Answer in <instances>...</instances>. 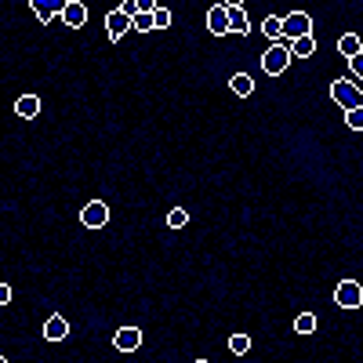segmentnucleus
Returning a JSON list of instances; mask_svg holds the SVG:
<instances>
[{"label": "nucleus", "mask_w": 363, "mask_h": 363, "mask_svg": "<svg viewBox=\"0 0 363 363\" xmlns=\"http://www.w3.org/2000/svg\"><path fill=\"white\" fill-rule=\"evenodd\" d=\"M113 193H116V189H113ZM113 193H109V196H113ZM109 196H91V200L80 207L77 222H80L84 229H91V233L106 229V225L113 222V207H109Z\"/></svg>", "instance_id": "f257e3e1"}, {"label": "nucleus", "mask_w": 363, "mask_h": 363, "mask_svg": "<svg viewBox=\"0 0 363 363\" xmlns=\"http://www.w3.org/2000/svg\"><path fill=\"white\" fill-rule=\"evenodd\" d=\"M291 51H287V40H277V44H269L265 51H262V58H258V69L269 77V80H277V77H284L287 69H291Z\"/></svg>", "instance_id": "f03ea898"}, {"label": "nucleus", "mask_w": 363, "mask_h": 363, "mask_svg": "<svg viewBox=\"0 0 363 363\" xmlns=\"http://www.w3.org/2000/svg\"><path fill=\"white\" fill-rule=\"evenodd\" d=\"M330 306L335 309H342V313H356V309H363V284L359 280H338L335 284V291H330Z\"/></svg>", "instance_id": "7ed1b4c3"}, {"label": "nucleus", "mask_w": 363, "mask_h": 363, "mask_svg": "<svg viewBox=\"0 0 363 363\" xmlns=\"http://www.w3.org/2000/svg\"><path fill=\"white\" fill-rule=\"evenodd\" d=\"M327 99H330V106H338L345 113V109H359L363 106V91L352 87L345 77H335V80L327 84Z\"/></svg>", "instance_id": "20e7f679"}, {"label": "nucleus", "mask_w": 363, "mask_h": 363, "mask_svg": "<svg viewBox=\"0 0 363 363\" xmlns=\"http://www.w3.org/2000/svg\"><path fill=\"white\" fill-rule=\"evenodd\" d=\"M113 349H116V352H124V356L142 352V349H145V330L135 327V323L116 327V330H113Z\"/></svg>", "instance_id": "39448f33"}, {"label": "nucleus", "mask_w": 363, "mask_h": 363, "mask_svg": "<svg viewBox=\"0 0 363 363\" xmlns=\"http://www.w3.org/2000/svg\"><path fill=\"white\" fill-rule=\"evenodd\" d=\"M280 29H284V40H298V37H309L316 29V18L309 11H291V15H280Z\"/></svg>", "instance_id": "423d86ee"}, {"label": "nucleus", "mask_w": 363, "mask_h": 363, "mask_svg": "<svg viewBox=\"0 0 363 363\" xmlns=\"http://www.w3.org/2000/svg\"><path fill=\"white\" fill-rule=\"evenodd\" d=\"M203 33L211 40H225L229 37V11H225V4H211L203 11Z\"/></svg>", "instance_id": "0eeeda50"}, {"label": "nucleus", "mask_w": 363, "mask_h": 363, "mask_svg": "<svg viewBox=\"0 0 363 363\" xmlns=\"http://www.w3.org/2000/svg\"><path fill=\"white\" fill-rule=\"evenodd\" d=\"M102 26H106V37L113 40V44H120V40H128V33H131V18L120 11V4L116 8H109L106 15H102Z\"/></svg>", "instance_id": "6e6552de"}, {"label": "nucleus", "mask_w": 363, "mask_h": 363, "mask_svg": "<svg viewBox=\"0 0 363 363\" xmlns=\"http://www.w3.org/2000/svg\"><path fill=\"white\" fill-rule=\"evenodd\" d=\"M11 109H15L18 120H37L40 109H44V99L37 95V91H18L15 102H11Z\"/></svg>", "instance_id": "1a4fd4ad"}, {"label": "nucleus", "mask_w": 363, "mask_h": 363, "mask_svg": "<svg viewBox=\"0 0 363 363\" xmlns=\"http://www.w3.org/2000/svg\"><path fill=\"white\" fill-rule=\"evenodd\" d=\"M87 18H91V11H87L84 0H66V4H62V15H58V22H62L66 29H73V33L87 26Z\"/></svg>", "instance_id": "9d476101"}, {"label": "nucleus", "mask_w": 363, "mask_h": 363, "mask_svg": "<svg viewBox=\"0 0 363 363\" xmlns=\"http://www.w3.org/2000/svg\"><path fill=\"white\" fill-rule=\"evenodd\" d=\"M225 11H229V37H251L255 29H251V15H247V8L244 4H225Z\"/></svg>", "instance_id": "9b49d317"}, {"label": "nucleus", "mask_w": 363, "mask_h": 363, "mask_svg": "<svg viewBox=\"0 0 363 363\" xmlns=\"http://www.w3.org/2000/svg\"><path fill=\"white\" fill-rule=\"evenodd\" d=\"M255 91H258V77H255V73L236 69V73L229 77V95H233V99L244 102V99H251V95H255Z\"/></svg>", "instance_id": "f8f14e48"}, {"label": "nucleus", "mask_w": 363, "mask_h": 363, "mask_svg": "<svg viewBox=\"0 0 363 363\" xmlns=\"http://www.w3.org/2000/svg\"><path fill=\"white\" fill-rule=\"evenodd\" d=\"M40 335H44V342H66L69 338V320L62 313H51L40 327Z\"/></svg>", "instance_id": "ddd939ff"}, {"label": "nucleus", "mask_w": 363, "mask_h": 363, "mask_svg": "<svg viewBox=\"0 0 363 363\" xmlns=\"http://www.w3.org/2000/svg\"><path fill=\"white\" fill-rule=\"evenodd\" d=\"M62 4L66 0H29V11H33V18L40 26H51L55 15H62Z\"/></svg>", "instance_id": "4468645a"}, {"label": "nucleus", "mask_w": 363, "mask_h": 363, "mask_svg": "<svg viewBox=\"0 0 363 363\" xmlns=\"http://www.w3.org/2000/svg\"><path fill=\"white\" fill-rule=\"evenodd\" d=\"M335 51H338V58H356V55H363V40H359V33L356 29H345V33H338V40H335Z\"/></svg>", "instance_id": "2eb2a0df"}, {"label": "nucleus", "mask_w": 363, "mask_h": 363, "mask_svg": "<svg viewBox=\"0 0 363 363\" xmlns=\"http://www.w3.org/2000/svg\"><path fill=\"white\" fill-rule=\"evenodd\" d=\"M316 48H320L316 29H313L309 37H298V40H291V44H287V51H291V58H294V62H306V58H313V55H316Z\"/></svg>", "instance_id": "dca6fc26"}, {"label": "nucleus", "mask_w": 363, "mask_h": 363, "mask_svg": "<svg viewBox=\"0 0 363 363\" xmlns=\"http://www.w3.org/2000/svg\"><path fill=\"white\" fill-rule=\"evenodd\" d=\"M225 349H229V356L244 359V356H251V352H255V338L247 335V330H233V335L225 338Z\"/></svg>", "instance_id": "f3484780"}, {"label": "nucleus", "mask_w": 363, "mask_h": 363, "mask_svg": "<svg viewBox=\"0 0 363 363\" xmlns=\"http://www.w3.org/2000/svg\"><path fill=\"white\" fill-rule=\"evenodd\" d=\"M291 330L294 335H320V313H313V309H301L294 320H291Z\"/></svg>", "instance_id": "a211bd4d"}, {"label": "nucleus", "mask_w": 363, "mask_h": 363, "mask_svg": "<svg viewBox=\"0 0 363 363\" xmlns=\"http://www.w3.org/2000/svg\"><path fill=\"white\" fill-rule=\"evenodd\" d=\"M189 222H193V211H189V207H182V203H178V207H171L167 215H164V225H167L171 233H182Z\"/></svg>", "instance_id": "6ab92c4d"}, {"label": "nucleus", "mask_w": 363, "mask_h": 363, "mask_svg": "<svg viewBox=\"0 0 363 363\" xmlns=\"http://www.w3.org/2000/svg\"><path fill=\"white\" fill-rule=\"evenodd\" d=\"M262 40H265V44H277V40H284L280 15H265V18H262Z\"/></svg>", "instance_id": "aec40b11"}, {"label": "nucleus", "mask_w": 363, "mask_h": 363, "mask_svg": "<svg viewBox=\"0 0 363 363\" xmlns=\"http://www.w3.org/2000/svg\"><path fill=\"white\" fill-rule=\"evenodd\" d=\"M171 29H174V11L157 4V11H153V33H171Z\"/></svg>", "instance_id": "412c9836"}, {"label": "nucleus", "mask_w": 363, "mask_h": 363, "mask_svg": "<svg viewBox=\"0 0 363 363\" xmlns=\"http://www.w3.org/2000/svg\"><path fill=\"white\" fill-rule=\"evenodd\" d=\"M342 124H345V131H363V106L359 109H345Z\"/></svg>", "instance_id": "4be33fe9"}, {"label": "nucleus", "mask_w": 363, "mask_h": 363, "mask_svg": "<svg viewBox=\"0 0 363 363\" xmlns=\"http://www.w3.org/2000/svg\"><path fill=\"white\" fill-rule=\"evenodd\" d=\"M11 298H15L11 284H4V280H0V309H4V306H11Z\"/></svg>", "instance_id": "5701e85b"}, {"label": "nucleus", "mask_w": 363, "mask_h": 363, "mask_svg": "<svg viewBox=\"0 0 363 363\" xmlns=\"http://www.w3.org/2000/svg\"><path fill=\"white\" fill-rule=\"evenodd\" d=\"M120 11H124L128 18H135L138 15V0H120Z\"/></svg>", "instance_id": "b1692460"}, {"label": "nucleus", "mask_w": 363, "mask_h": 363, "mask_svg": "<svg viewBox=\"0 0 363 363\" xmlns=\"http://www.w3.org/2000/svg\"><path fill=\"white\" fill-rule=\"evenodd\" d=\"M138 11H157V0H138Z\"/></svg>", "instance_id": "393cba45"}, {"label": "nucleus", "mask_w": 363, "mask_h": 363, "mask_svg": "<svg viewBox=\"0 0 363 363\" xmlns=\"http://www.w3.org/2000/svg\"><path fill=\"white\" fill-rule=\"evenodd\" d=\"M193 363H211V359H207V356H196V359H193Z\"/></svg>", "instance_id": "a878e982"}, {"label": "nucleus", "mask_w": 363, "mask_h": 363, "mask_svg": "<svg viewBox=\"0 0 363 363\" xmlns=\"http://www.w3.org/2000/svg\"><path fill=\"white\" fill-rule=\"evenodd\" d=\"M0 363H11V359H8V356H0Z\"/></svg>", "instance_id": "bb28decb"}]
</instances>
